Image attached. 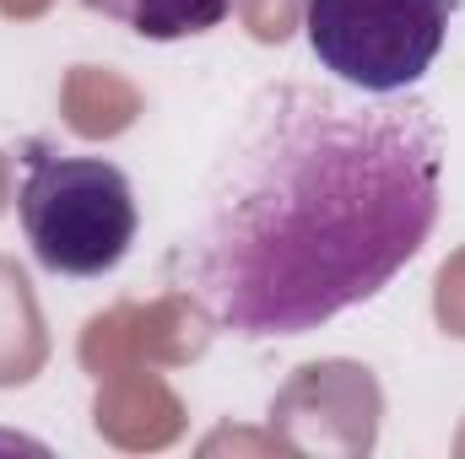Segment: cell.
Here are the masks:
<instances>
[{"instance_id":"obj_2","label":"cell","mask_w":465,"mask_h":459,"mask_svg":"<svg viewBox=\"0 0 465 459\" xmlns=\"http://www.w3.org/2000/svg\"><path fill=\"white\" fill-rule=\"evenodd\" d=\"M16 211L38 265L54 276H104L135 243V190L109 157L33 146Z\"/></svg>"},{"instance_id":"obj_4","label":"cell","mask_w":465,"mask_h":459,"mask_svg":"<svg viewBox=\"0 0 465 459\" xmlns=\"http://www.w3.org/2000/svg\"><path fill=\"white\" fill-rule=\"evenodd\" d=\"M87 11H104L124 22L130 33L152 38V44H173V38H195L223 27L232 11V0H82Z\"/></svg>"},{"instance_id":"obj_3","label":"cell","mask_w":465,"mask_h":459,"mask_svg":"<svg viewBox=\"0 0 465 459\" xmlns=\"http://www.w3.org/2000/svg\"><path fill=\"white\" fill-rule=\"evenodd\" d=\"M455 0H309L303 27L314 60L351 93H411L450 38Z\"/></svg>"},{"instance_id":"obj_1","label":"cell","mask_w":465,"mask_h":459,"mask_svg":"<svg viewBox=\"0 0 465 459\" xmlns=\"http://www.w3.org/2000/svg\"><path fill=\"white\" fill-rule=\"evenodd\" d=\"M444 135L422 103L276 87L184 232V292L232 336H303L368 303L439 222Z\"/></svg>"}]
</instances>
